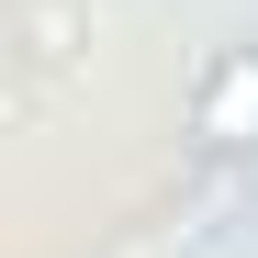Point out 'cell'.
<instances>
[{
    "instance_id": "6da1fadb",
    "label": "cell",
    "mask_w": 258,
    "mask_h": 258,
    "mask_svg": "<svg viewBox=\"0 0 258 258\" xmlns=\"http://www.w3.org/2000/svg\"><path fill=\"white\" fill-rule=\"evenodd\" d=\"M191 135L213 157H247L258 146V45H225L202 68V90H191Z\"/></svg>"
}]
</instances>
